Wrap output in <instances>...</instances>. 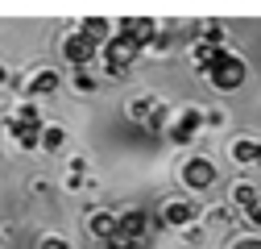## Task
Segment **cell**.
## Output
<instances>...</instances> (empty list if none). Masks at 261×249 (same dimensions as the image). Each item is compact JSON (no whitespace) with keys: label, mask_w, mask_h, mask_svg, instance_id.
Here are the masks:
<instances>
[{"label":"cell","mask_w":261,"mask_h":249,"mask_svg":"<svg viewBox=\"0 0 261 249\" xmlns=\"http://www.w3.org/2000/svg\"><path fill=\"white\" fill-rule=\"evenodd\" d=\"M141 233H145V212H137V208H128V212H120V225H116V237H124V241H141Z\"/></svg>","instance_id":"5"},{"label":"cell","mask_w":261,"mask_h":249,"mask_svg":"<svg viewBox=\"0 0 261 249\" xmlns=\"http://www.w3.org/2000/svg\"><path fill=\"white\" fill-rule=\"evenodd\" d=\"M199 120H203V116L191 108V112H187V116L174 124V129H170V137H174V141H191V137H195V129H199Z\"/></svg>","instance_id":"9"},{"label":"cell","mask_w":261,"mask_h":249,"mask_svg":"<svg viewBox=\"0 0 261 249\" xmlns=\"http://www.w3.org/2000/svg\"><path fill=\"white\" fill-rule=\"evenodd\" d=\"M42 249H67V241H62V237H46Z\"/></svg>","instance_id":"17"},{"label":"cell","mask_w":261,"mask_h":249,"mask_svg":"<svg viewBox=\"0 0 261 249\" xmlns=\"http://www.w3.org/2000/svg\"><path fill=\"white\" fill-rule=\"evenodd\" d=\"M83 34H87L91 42H112V38H108V21H100V17L83 21Z\"/></svg>","instance_id":"12"},{"label":"cell","mask_w":261,"mask_h":249,"mask_svg":"<svg viewBox=\"0 0 261 249\" xmlns=\"http://www.w3.org/2000/svg\"><path fill=\"white\" fill-rule=\"evenodd\" d=\"M120 38L137 42V46H149V42H153V21H141V17H128V21H120Z\"/></svg>","instance_id":"3"},{"label":"cell","mask_w":261,"mask_h":249,"mask_svg":"<svg viewBox=\"0 0 261 249\" xmlns=\"http://www.w3.org/2000/svg\"><path fill=\"white\" fill-rule=\"evenodd\" d=\"M5 79H9V75H5V67H0V83H5Z\"/></svg>","instance_id":"20"},{"label":"cell","mask_w":261,"mask_h":249,"mask_svg":"<svg viewBox=\"0 0 261 249\" xmlns=\"http://www.w3.org/2000/svg\"><path fill=\"white\" fill-rule=\"evenodd\" d=\"M232 158L237 162H257L261 158V141H237L232 145Z\"/></svg>","instance_id":"10"},{"label":"cell","mask_w":261,"mask_h":249,"mask_svg":"<svg viewBox=\"0 0 261 249\" xmlns=\"http://www.w3.org/2000/svg\"><path fill=\"white\" fill-rule=\"evenodd\" d=\"M13 120H21V124H42V112H38V108H34V104H21V108H17V116H13Z\"/></svg>","instance_id":"15"},{"label":"cell","mask_w":261,"mask_h":249,"mask_svg":"<svg viewBox=\"0 0 261 249\" xmlns=\"http://www.w3.org/2000/svg\"><path fill=\"white\" fill-rule=\"evenodd\" d=\"M203 75L212 79V87L228 91V87H241V83H245V62H241L237 54H228V50H220V54L212 58V67H207Z\"/></svg>","instance_id":"1"},{"label":"cell","mask_w":261,"mask_h":249,"mask_svg":"<svg viewBox=\"0 0 261 249\" xmlns=\"http://www.w3.org/2000/svg\"><path fill=\"white\" fill-rule=\"evenodd\" d=\"M62 141H67V133H62L58 124H50V129H42V145H46V150H58Z\"/></svg>","instance_id":"14"},{"label":"cell","mask_w":261,"mask_h":249,"mask_svg":"<svg viewBox=\"0 0 261 249\" xmlns=\"http://www.w3.org/2000/svg\"><path fill=\"white\" fill-rule=\"evenodd\" d=\"M9 137H13L21 150H38V145H42V124H21V120H9Z\"/></svg>","instance_id":"4"},{"label":"cell","mask_w":261,"mask_h":249,"mask_svg":"<svg viewBox=\"0 0 261 249\" xmlns=\"http://www.w3.org/2000/svg\"><path fill=\"white\" fill-rule=\"evenodd\" d=\"M237 204H245V208H257L261 200H257V191H253V187H237Z\"/></svg>","instance_id":"16"},{"label":"cell","mask_w":261,"mask_h":249,"mask_svg":"<svg viewBox=\"0 0 261 249\" xmlns=\"http://www.w3.org/2000/svg\"><path fill=\"white\" fill-rule=\"evenodd\" d=\"M158 108H162V104H158V100H149V96H145V100H137V104H133V108H128V112H133V116H137V120H153V112H158Z\"/></svg>","instance_id":"13"},{"label":"cell","mask_w":261,"mask_h":249,"mask_svg":"<svg viewBox=\"0 0 261 249\" xmlns=\"http://www.w3.org/2000/svg\"><path fill=\"white\" fill-rule=\"evenodd\" d=\"M249 220H253V225L261 229V204H257V208H249Z\"/></svg>","instance_id":"18"},{"label":"cell","mask_w":261,"mask_h":249,"mask_svg":"<svg viewBox=\"0 0 261 249\" xmlns=\"http://www.w3.org/2000/svg\"><path fill=\"white\" fill-rule=\"evenodd\" d=\"M241 249H261V241H249V245H241Z\"/></svg>","instance_id":"19"},{"label":"cell","mask_w":261,"mask_h":249,"mask_svg":"<svg viewBox=\"0 0 261 249\" xmlns=\"http://www.w3.org/2000/svg\"><path fill=\"white\" fill-rule=\"evenodd\" d=\"M182 179H187V187H212L216 170H212V162H203V158H191V162L182 166Z\"/></svg>","instance_id":"7"},{"label":"cell","mask_w":261,"mask_h":249,"mask_svg":"<svg viewBox=\"0 0 261 249\" xmlns=\"http://www.w3.org/2000/svg\"><path fill=\"white\" fill-rule=\"evenodd\" d=\"M58 87V75L54 71H42L38 79H29V91H34V96H46V91H54Z\"/></svg>","instance_id":"11"},{"label":"cell","mask_w":261,"mask_h":249,"mask_svg":"<svg viewBox=\"0 0 261 249\" xmlns=\"http://www.w3.org/2000/svg\"><path fill=\"white\" fill-rule=\"evenodd\" d=\"M116 225H120V216H108V212H100V216H91V220H87V229L100 237V241H112L116 237Z\"/></svg>","instance_id":"8"},{"label":"cell","mask_w":261,"mask_h":249,"mask_svg":"<svg viewBox=\"0 0 261 249\" xmlns=\"http://www.w3.org/2000/svg\"><path fill=\"white\" fill-rule=\"evenodd\" d=\"M195 216H199V208L195 204H187V200H174V204H166V212H162V220L166 225H174V229H187Z\"/></svg>","instance_id":"6"},{"label":"cell","mask_w":261,"mask_h":249,"mask_svg":"<svg viewBox=\"0 0 261 249\" xmlns=\"http://www.w3.org/2000/svg\"><path fill=\"white\" fill-rule=\"evenodd\" d=\"M62 50H67V58L75 62V67H87V62L95 58V42L87 34H71L67 42H62Z\"/></svg>","instance_id":"2"}]
</instances>
